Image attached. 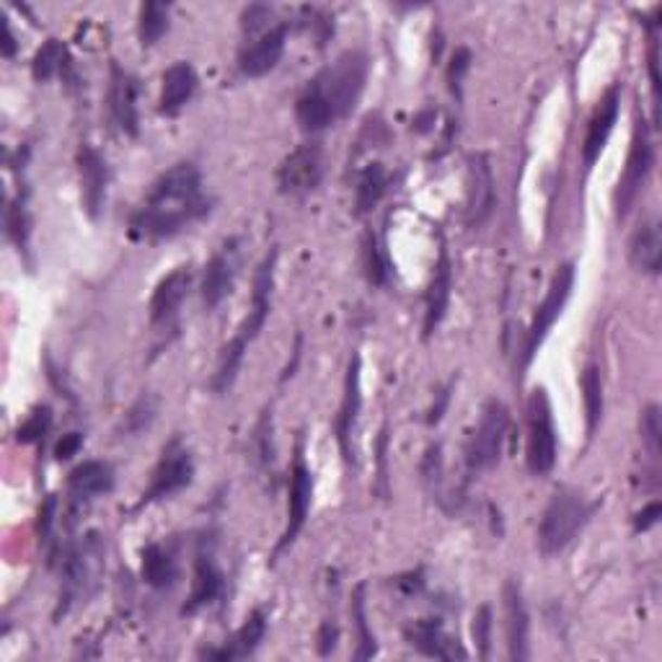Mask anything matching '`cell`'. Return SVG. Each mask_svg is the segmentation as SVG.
Wrapping results in <instances>:
<instances>
[{
	"label": "cell",
	"mask_w": 662,
	"mask_h": 662,
	"mask_svg": "<svg viewBox=\"0 0 662 662\" xmlns=\"http://www.w3.org/2000/svg\"><path fill=\"white\" fill-rule=\"evenodd\" d=\"M211 211L202 192V177L194 164H177L153 181L145 205L132 215L130 235L135 241H161L177 235Z\"/></svg>",
	"instance_id": "6da1fadb"
},
{
	"label": "cell",
	"mask_w": 662,
	"mask_h": 662,
	"mask_svg": "<svg viewBox=\"0 0 662 662\" xmlns=\"http://www.w3.org/2000/svg\"><path fill=\"white\" fill-rule=\"evenodd\" d=\"M593 515V505L574 489H559L551 497L549 508L544 510L542 529H538V549L546 557L562 553L570 546L577 533L585 529Z\"/></svg>",
	"instance_id": "7a4b0ae2"
},
{
	"label": "cell",
	"mask_w": 662,
	"mask_h": 662,
	"mask_svg": "<svg viewBox=\"0 0 662 662\" xmlns=\"http://www.w3.org/2000/svg\"><path fill=\"white\" fill-rule=\"evenodd\" d=\"M316 80L321 84L331 106H334L336 119L353 114L365 91V80H368V58L362 52H344L336 58V63L321 71Z\"/></svg>",
	"instance_id": "3957f363"
},
{
	"label": "cell",
	"mask_w": 662,
	"mask_h": 662,
	"mask_svg": "<svg viewBox=\"0 0 662 662\" xmlns=\"http://www.w3.org/2000/svg\"><path fill=\"white\" fill-rule=\"evenodd\" d=\"M652 164H654V145H652L650 127H647L645 119H637V125H634V135H632L629 158H626V168L619 179L616 194H613V207H616L619 220H624L626 215H629L632 205L637 202L639 192L647 184Z\"/></svg>",
	"instance_id": "277c9868"
},
{
	"label": "cell",
	"mask_w": 662,
	"mask_h": 662,
	"mask_svg": "<svg viewBox=\"0 0 662 662\" xmlns=\"http://www.w3.org/2000/svg\"><path fill=\"white\" fill-rule=\"evenodd\" d=\"M508 407L497 398L484 404L482 420H479L474 435H471L469 448H466V463L469 469L479 474V471L495 469L502 458V445L505 435H508Z\"/></svg>",
	"instance_id": "5b68a950"
},
{
	"label": "cell",
	"mask_w": 662,
	"mask_h": 662,
	"mask_svg": "<svg viewBox=\"0 0 662 662\" xmlns=\"http://www.w3.org/2000/svg\"><path fill=\"white\" fill-rule=\"evenodd\" d=\"M557 463V428L551 402L544 389H536L529 402V469L533 476L549 474Z\"/></svg>",
	"instance_id": "8992f818"
},
{
	"label": "cell",
	"mask_w": 662,
	"mask_h": 662,
	"mask_svg": "<svg viewBox=\"0 0 662 662\" xmlns=\"http://www.w3.org/2000/svg\"><path fill=\"white\" fill-rule=\"evenodd\" d=\"M101 570H104V542L99 533H89L84 542L65 553V608L73 600L89 596L99 583Z\"/></svg>",
	"instance_id": "52a82bcc"
},
{
	"label": "cell",
	"mask_w": 662,
	"mask_h": 662,
	"mask_svg": "<svg viewBox=\"0 0 662 662\" xmlns=\"http://www.w3.org/2000/svg\"><path fill=\"white\" fill-rule=\"evenodd\" d=\"M192 479H194L192 453H189L187 445H181V441H171L164 448V456H161L158 466H155L151 486L145 489L140 505H151L158 502V499L177 495V492L192 484Z\"/></svg>",
	"instance_id": "ba28073f"
},
{
	"label": "cell",
	"mask_w": 662,
	"mask_h": 662,
	"mask_svg": "<svg viewBox=\"0 0 662 662\" xmlns=\"http://www.w3.org/2000/svg\"><path fill=\"white\" fill-rule=\"evenodd\" d=\"M572 288H574V265H562L557 272H553L549 293H546L544 303L538 306L536 316H533V323L529 329V342H525V362L533 360V355L538 353L546 334L551 331L553 321L562 316L566 301H570L572 295Z\"/></svg>",
	"instance_id": "9c48e42d"
},
{
	"label": "cell",
	"mask_w": 662,
	"mask_h": 662,
	"mask_svg": "<svg viewBox=\"0 0 662 662\" xmlns=\"http://www.w3.org/2000/svg\"><path fill=\"white\" fill-rule=\"evenodd\" d=\"M323 179V153L319 145H301L282 161L277 171V187L282 194L301 198V194L314 192Z\"/></svg>",
	"instance_id": "30bf717a"
},
{
	"label": "cell",
	"mask_w": 662,
	"mask_h": 662,
	"mask_svg": "<svg viewBox=\"0 0 662 662\" xmlns=\"http://www.w3.org/2000/svg\"><path fill=\"white\" fill-rule=\"evenodd\" d=\"M310 495H314V479H310V471L306 461H303V445L298 443V450H295V461L293 471H290V497H288V525L282 531L280 542H277L275 553H282L288 546H293L298 533L306 525L308 510H310Z\"/></svg>",
	"instance_id": "8fae6325"
},
{
	"label": "cell",
	"mask_w": 662,
	"mask_h": 662,
	"mask_svg": "<svg viewBox=\"0 0 662 662\" xmlns=\"http://www.w3.org/2000/svg\"><path fill=\"white\" fill-rule=\"evenodd\" d=\"M497 189L495 174H492L489 158L484 153H476L469 158V194H466V222L471 228H479L495 211Z\"/></svg>",
	"instance_id": "7c38bea8"
},
{
	"label": "cell",
	"mask_w": 662,
	"mask_h": 662,
	"mask_svg": "<svg viewBox=\"0 0 662 662\" xmlns=\"http://www.w3.org/2000/svg\"><path fill=\"white\" fill-rule=\"evenodd\" d=\"M235 275H239V241H228L207 262L205 277H202V301H205L207 308L220 306L231 295Z\"/></svg>",
	"instance_id": "4fadbf2b"
},
{
	"label": "cell",
	"mask_w": 662,
	"mask_h": 662,
	"mask_svg": "<svg viewBox=\"0 0 662 662\" xmlns=\"http://www.w3.org/2000/svg\"><path fill=\"white\" fill-rule=\"evenodd\" d=\"M288 44V26H272V29L262 34L254 44H249L239 58V71L246 78H262L269 71H275L282 55H285Z\"/></svg>",
	"instance_id": "5bb4252c"
},
{
	"label": "cell",
	"mask_w": 662,
	"mask_h": 662,
	"mask_svg": "<svg viewBox=\"0 0 662 662\" xmlns=\"http://www.w3.org/2000/svg\"><path fill=\"white\" fill-rule=\"evenodd\" d=\"M78 174H80V198L91 218H99L106 200V184H110V168L104 155L97 148L84 145L78 151Z\"/></svg>",
	"instance_id": "9a60e30c"
},
{
	"label": "cell",
	"mask_w": 662,
	"mask_h": 662,
	"mask_svg": "<svg viewBox=\"0 0 662 662\" xmlns=\"http://www.w3.org/2000/svg\"><path fill=\"white\" fill-rule=\"evenodd\" d=\"M619 106H621V91L619 86H611V89L606 91V97L600 99L596 114L590 117V125H587L585 145H583V164L587 171L596 166V161L600 158V153H603L608 138H611L613 127H616Z\"/></svg>",
	"instance_id": "2e32d148"
},
{
	"label": "cell",
	"mask_w": 662,
	"mask_h": 662,
	"mask_svg": "<svg viewBox=\"0 0 662 662\" xmlns=\"http://www.w3.org/2000/svg\"><path fill=\"white\" fill-rule=\"evenodd\" d=\"M407 639L415 650H420L428 658H441V660H463L469 658V652L463 650L461 641L453 639L441 619H420L407 629Z\"/></svg>",
	"instance_id": "e0dca14e"
},
{
	"label": "cell",
	"mask_w": 662,
	"mask_h": 662,
	"mask_svg": "<svg viewBox=\"0 0 662 662\" xmlns=\"http://www.w3.org/2000/svg\"><path fill=\"white\" fill-rule=\"evenodd\" d=\"M189 288H192V269L189 267H177L171 275H166L164 280L158 282V288H155L151 298L153 327H168V323L177 319Z\"/></svg>",
	"instance_id": "ac0fdd59"
},
{
	"label": "cell",
	"mask_w": 662,
	"mask_h": 662,
	"mask_svg": "<svg viewBox=\"0 0 662 662\" xmlns=\"http://www.w3.org/2000/svg\"><path fill=\"white\" fill-rule=\"evenodd\" d=\"M138 78L122 71L119 65L112 67V89H110V110L114 122L125 135H138L140 117H138Z\"/></svg>",
	"instance_id": "d6986e66"
},
{
	"label": "cell",
	"mask_w": 662,
	"mask_h": 662,
	"mask_svg": "<svg viewBox=\"0 0 662 662\" xmlns=\"http://www.w3.org/2000/svg\"><path fill=\"white\" fill-rule=\"evenodd\" d=\"M362 407V394H360V357H353L347 368V381H344V398L340 417H336V441H340L344 461H353V432L357 424V415Z\"/></svg>",
	"instance_id": "ffe728a7"
},
{
	"label": "cell",
	"mask_w": 662,
	"mask_h": 662,
	"mask_svg": "<svg viewBox=\"0 0 662 662\" xmlns=\"http://www.w3.org/2000/svg\"><path fill=\"white\" fill-rule=\"evenodd\" d=\"M275 265H277V252L269 254L259 265V269H256L252 310H249V316L243 319L239 329V336L249 344L256 340V334H259L262 327H265L269 316V298H272V285H275Z\"/></svg>",
	"instance_id": "44dd1931"
},
{
	"label": "cell",
	"mask_w": 662,
	"mask_h": 662,
	"mask_svg": "<svg viewBox=\"0 0 662 662\" xmlns=\"http://www.w3.org/2000/svg\"><path fill=\"white\" fill-rule=\"evenodd\" d=\"M222 585H226V577H222L218 562H215L213 551L200 549L198 551V562H194V585H192V596H189L184 613H198L200 608L211 606L215 598H220Z\"/></svg>",
	"instance_id": "7402d4cb"
},
{
	"label": "cell",
	"mask_w": 662,
	"mask_h": 662,
	"mask_svg": "<svg viewBox=\"0 0 662 662\" xmlns=\"http://www.w3.org/2000/svg\"><path fill=\"white\" fill-rule=\"evenodd\" d=\"M505 616H508L510 660H529V611H525L520 585L515 583L505 585Z\"/></svg>",
	"instance_id": "603a6c76"
},
{
	"label": "cell",
	"mask_w": 662,
	"mask_h": 662,
	"mask_svg": "<svg viewBox=\"0 0 662 662\" xmlns=\"http://www.w3.org/2000/svg\"><path fill=\"white\" fill-rule=\"evenodd\" d=\"M265 634H267L265 611H254L252 616L246 619V624H243L241 629L235 632L233 637L220 647V650L205 652V658H211V660H246V658H252L256 650H259Z\"/></svg>",
	"instance_id": "cb8c5ba5"
},
{
	"label": "cell",
	"mask_w": 662,
	"mask_h": 662,
	"mask_svg": "<svg viewBox=\"0 0 662 662\" xmlns=\"http://www.w3.org/2000/svg\"><path fill=\"white\" fill-rule=\"evenodd\" d=\"M198 91V73L189 63H177L164 73V89H161V112L179 114L184 104Z\"/></svg>",
	"instance_id": "d4e9b609"
},
{
	"label": "cell",
	"mask_w": 662,
	"mask_h": 662,
	"mask_svg": "<svg viewBox=\"0 0 662 662\" xmlns=\"http://www.w3.org/2000/svg\"><path fill=\"white\" fill-rule=\"evenodd\" d=\"M295 114H298L301 127L306 132H321L327 130L331 122L336 119L334 106H331V101L327 93H323L319 80H310L306 86V91L298 97V104H295Z\"/></svg>",
	"instance_id": "484cf974"
},
{
	"label": "cell",
	"mask_w": 662,
	"mask_h": 662,
	"mask_svg": "<svg viewBox=\"0 0 662 662\" xmlns=\"http://www.w3.org/2000/svg\"><path fill=\"white\" fill-rule=\"evenodd\" d=\"M71 495L76 499H93L112 492L114 469L106 461H84L71 471L67 479Z\"/></svg>",
	"instance_id": "4316f807"
},
{
	"label": "cell",
	"mask_w": 662,
	"mask_h": 662,
	"mask_svg": "<svg viewBox=\"0 0 662 662\" xmlns=\"http://www.w3.org/2000/svg\"><path fill=\"white\" fill-rule=\"evenodd\" d=\"M629 259L641 275H658L662 265V235L658 222H641L629 241Z\"/></svg>",
	"instance_id": "83f0119b"
},
{
	"label": "cell",
	"mask_w": 662,
	"mask_h": 662,
	"mask_svg": "<svg viewBox=\"0 0 662 662\" xmlns=\"http://www.w3.org/2000/svg\"><path fill=\"white\" fill-rule=\"evenodd\" d=\"M450 288H453L450 262L448 254L443 252L441 262H437L435 277H432L428 290V306H424V336H430L445 319V310H448V301H450Z\"/></svg>",
	"instance_id": "f1b7e54d"
},
{
	"label": "cell",
	"mask_w": 662,
	"mask_h": 662,
	"mask_svg": "<svg viewBox=\"0 0 662 662\" xmlns=\"http://www.w3.org/2000/svg\"><path fill=\"white\" fill-rule=\"evenodd\" d=\"M140 574L143 580L155 590H168L174 587L179 577V564H177V553H174L168 546L151 544L143 549V564H140Z\"/></svg>",
	"instance_id": "f546056e"
},
{
	"label": "cell",
	"mask_w": 662,
	"mask_h": 662,
	"mask_svg": "<svg viewBox=\"0 0 662 662\" xmlns=\"http://www.w3.org/2000/svg\"><path fill=\"white\" fill-rule=\"evenodd\" d=\"M246 349H249V342L241 340L239 334H235L233 340L222 347V353L218 357V368H215V373H213L215 394H228V391H231L235 378H239V370L243 365V357H246Z\"/></svg>",
	"instance_id": "4dcf8cb0"
},
{
	"label": "cell",
	"mask_w": 662,
	"mask_h": 662,
	"mask_svg": "<svg viewBox=\"0 0 662 662\" xmlns=\"http://www.w3.org/2000/svg\"><path fill=\"white\" fill-rule=\"evenodd\" d=\"M389 189V174L383 164H370L362 168L360 181H357V215L370 213L381 202Z\"/></svg>",
	"instance_id": "1f68e13d"
},
{
	"label": "cell",
	"mask_w": 662,
	"mask_h": 662,
	"mask_svg": "<svg viewBox=\"0 0 662 662\" xmlns=\"http://www.w3.org/2000/svg\"><path fill=\"white\" fill-rule=\"evenodd\" d=\"M583 398H585V417H587V435H593L603 417V381L596 365H587L583 373Z\"/></svg>",
	"instance_id": "d6a6232c"
},
{
	"label": "cell",
	"mask_w": 662,
	"mask_h": 662,
	"mask_svg": "<svg viewBox=\"0 0 662 662\" xmlns=\"http://www.w3.org/2000/svg\"><path fill=\"white\" fill-rule=\"evenodd\" d=\"M140 42L143 47H153L168 31V5L164 3H145L140 9Z\"/></svg>",
	"instance_id": "836d02e7"
},
{
	"label": "cell",
	"mask_w": 662,
	"mask_h": 662,
	"mask_svg": "<svg viewBox=\"0 0 662 662\" xmlns=\"http://www.w3.org/2000/svg\"><path fill=\"white\" fill-rule=\"evenodd\" d=\"M65 60H67L65 47L60 44L58 39H50V42H47L42 50H39L37 55H34V63H31L34 78H37V80H50L52 76H58V73L63 71Z\"/></svg>",
	"instance_id": "e575fe53"
},
{
	"label": "cell",
	"mask_w": 662,
	"mask_h": 662,
	"mask_svg": "<svg viewBox=\"0 0 662 662\" xmlns=\"http://www.w3.org/2000/svg\"><path fill=\"white\" fill-rule=\"evenodd\" d=\"M641 443H645L652 461H658L662 448V424L658 404H650V407L641 411Z\"/></svg>",
	"instance_id": "d590c367"
},
{
	"label": "cell",
	"mask_w": 662,
	"mask_h": 662,
	"mask_svg": "<svg viewBox=\"0 0 662 662\" xmlns=\"http://www.w3.org/2000/svg\"><path fill=\"white\" fill-rule=\"evenodd\" d=\"M365 272H368V280L373 282V285H383L389 277L386 254H383V246L378 243L373 233H370L368 241H365Z\"/></svg>",
	"instance_id": "8d00e7d4"
},
{
	"label": "cell",
	"mask_w": 662,
	"mask_h": 662,
	"mask_svg": "<svg viewBox=\"0 0 662 662\" xmlns=\"http://www.w3.org/2000/svg\"><path fill=\"white\" fill-rule=\"evenodd\" d=\"M353 616L357 621V632H360V650H357V660H368L375 654V639L368 632V619H365V600H362V585L355 590L353 600Z\"/></svg>",
	"instance_id": "74e56055"
},
{
	"label": "cell",
	"mask_w": 662,
	"mask_h": 662,
	"mask_svg": "<svg viewBox=\"0 0 662 662\" xmlns=\"http://www.w3.org/2000/svg\"><path fill=\"white\" fill-rule=\"evenodd\" d=\"M153 417H155V404L151 402V398H140V402L135 404L130 411H127L125 424H122V428H125L127 435H138V432L151 428Z\"/></svg>",
	"instance_id": "f35d334b"
},
{
	"label": "cell",
	"mask_w": 662,
	"mask_h": 662,
	"mask_svg": "<svg viewBox=\"0 0 662 662\" xmlns=\"http://www.w3.org/2000/svg\"><path fill=\"white\" fill-rule=\"evenodd\" d=\"M50 422H52L50 409H47V407L37 409V411H34V415L29 417V420H26V422L22 424V428H18V441H22V443H34V441H39V437H42L44 432L50 430Z\"/></svg>",
	"instance_id": "ab89813d"
},
{
	"label": "cell",
	"mask_w": 662,
	"mask_h": 662,
	"mask_svg": "<svg viewBox=\"0 0 662 662\" xmlns=\"http://www.w3.org/2000/svg\"><path fill=\"white\" fill-rule=\"evenodd\" d=\"M471 67V52L466 50V47H458L456 52H453V60L448 65V86L450 91L456 93V99H461V80L466 73H469Z\"/></svg>",
	"instance_id": "60d3db41"
},
{
	"label": "cell",
	"mask_w": 662,
	"mask_h": 662,
	"mask_svg": "<svg viewBox=\"0 0 662 662\" xmlns=\"http://www.w3.org/2000/svg\"><path fill=\"white\" fill-rule=\"evenodd\" d=\"M474 639L479 645V654L489 658V641H492V611L489 608H479L474 616Z\"/></svg>",
	"instance_id": "b9f144b4"
},
{
	"label": "cell",
	"mask_w": 662,
	"mask_h": 662,
	"mask_svg": "<svg viewBox=\"0 0 662 662\" xmlns=\"http://www.w3.org/2000/svg\"><path fill=\"white\" fill-rule=\"evenodd\" d=\"M9 233L11 239L18 243V246H26V239H29V218H26L24 205H13L9 211Z\"/></svg>",
	"instance_id": "7bdbcfd3"
},
{
	"label": "cell",
	"mask_w": 662,
	"mask_h": 662,
	"mask_svg": "<svg viewBox=\"0 0 662 662\" xmlns=\"http://www.w3.org/2000/svg\"><path fill=\"white\" fill-rule=\"evenodd\" d=\"M80 445H84V435L80 432H67V435H63V441L55 445V458L58 461H67V458L76 456Z\"/></svg>",
	"instance_id": "ee69618b"
},
{
	"label": "cell",
	"mask_w": 662,
	"mask_h": 662,
	"mask_svg": "<svg viewBox=\"0 0 662 662\" xmlns=\"http://www.w3.org/2000/svg\"><path fill=\"white\" fill-rule=\"evenodd\" d=\"M660 518H662V505L660 499H654V502L647 505V508L634 518V531H650L652 525H658Z\"/></svg>",
	"instance_id": "f6af8a7d"
},
{
	"label": "cell",
	"mask_w": 662,
	"mask_h": 662,
	"mask_svg": "<svg viewBox=\"0 0 662 662\" xmlns=\"http://www.w3.org/2000/svg\"><path fill=\"white\" fill-rule=\"evenodd\" d=\"M267 16H269V9H265V5H252V9L243 13V29L256 31L262 24H265Z\"/></svg>",
	"instance_id": "bcb514c9"
},
{
	"label": "cell",
	"mask_w": 662,
	"mask_h": 662,
	"mask_svg": "<svg viewBox=\"0 0 662 662\" xmlns=\"http://www.w3.org/2000/svg\"><path fill=\"white\" fill-rule=\"evenodd\" d=\"M319 652L321 654H329L331 650H334V645H336V626L331 624V621H327V624L321 626V634H319Z\"/></svg>",
	"instance_id": "7dc6e473"
},
{
	"label": "cell",
	"mask_w": 662,
	"mask_h": 662,
	"mask_svg": "<svg viewBox=\"0 0 662 662\" xmlns=\"http://www.w3.org/2000/svg\"><path fill=\"white\" fill-rule=\"evenodd\" d=\"M13 52H16V42H13V34H11V26L5 24V42H3V55L11 58Z\"/></svg>",
	"instance_id": "c3c4849f"
}]
</instances>
